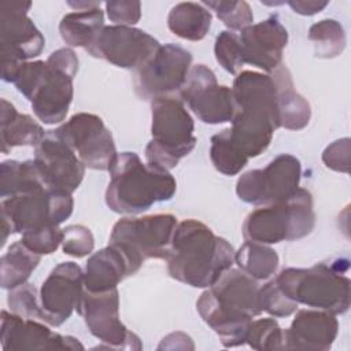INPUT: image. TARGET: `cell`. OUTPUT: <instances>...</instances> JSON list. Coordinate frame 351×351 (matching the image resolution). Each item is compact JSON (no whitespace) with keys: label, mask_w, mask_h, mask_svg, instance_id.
<instances>
[{"label":"cell","mask_w":351,"mask_h":351,"mask_svg":"<svg viewBox=\"0 0 351 351\" xmlns=\"http://www.w3.org/2000/svg\"><path fill=\"white\" fill-rule=\"evenodd\" d=\"M234 114L229 128L233 144L250 159L261 155L280 128L277 86L273 75L241 71L232 86Z\"/></svg>","instance_id":"cell-1"},{"label":"cell","mask_w":351,"mask_h":351,"mask_svg":"<svg viewBox=\"0 0 351 351\" xmlns=\"http://www.w3.org/2000/svg\"><path fill=\"white\" fill-rule=\"evenodd\" d=\"M196 308L223 347L241 346L252 318L262 313L259 285L243 270L230 267L200 295Z\"/></svg>","instance_id":"cell-2"},{"label":"cell","mask_w":351,"mask_h":351,"mask_svg":"<svg viewBox=\"0 0 351 351\" xmlns=\"http://www.w3.org/2000/svg\"><path fill=\"white\" fill-rule=\"evenodd\" d=\"M166 261L174 280L195 288H207L232 267L234 250L203 222L185 219L174 230Z\"/></svg>","instance_id":"cell-3"},{"label":"cell","mask_w":351,"mask_h":351,"mask_svg":"<svg viewBox=\"0 0 351 351\" xmlns=\"http://www.w3.org/2000/svg\"><path fill=\"white\" fill-rule=\"evenodd\" d=\"M78 58L70 48L52 52L48 59L21 64L14 84L30 101L36 117L44 123L62 122L73 100V80Z\"/></svg>","instance_id":"cell-4"},{"label":"cell","mask_w":351,"mask_h":351,"mask_svg":"<svg viewBox=\"0 0 351 351\" xmlns=\"http://www.w3.org/2000/svg\"><path fill=\"white\" fill-rule=\"evenodd\" d=\"M106 204L119 214H138L158 202L170 200L177 189L167 171L141 162L134 152H121L110 169Z\"/></svg>","instance_id":"cell-5"},{"label":"cell","mask_w":351,"mask_h":351,"mask_svg":"<svg viewBox=\"0 0 351 351\" xmlns=\"http://www.w3.org/2000/svg\"><path fill=\"white\" fill-rule=\"evenodd\" d=\"M347 258H336L329 263H317L308 269L288 267L274 278L278 288L298 304L344 314L350 307L351 281Z\"/></svg>","instance_id":"cell-6"},{"label":"cell","mask_w":351,"mask_h":351,"mask_svg":"<svg viewBox=\"0 0 351 351\" xmlns=\"http://www.w3.org/2000/svg\"><path fill=\"white\" fill-rule=\"evenodd\" d=\"M152 140L145 148L147 163L162 170H170L196 145L193 119L182 100L173 96L151 101Z\"/></svg>","instance_id":"cell-7"},{"label":"cell","mask_w":351,"mask_h":351,"mask_svg":"<svg viewBox=\"0 0 351 351\" xmlns=\"http://www.w3.org/2000/svg\"><path fill=\"white\" fill-rule=\"evenodd\" d=\"M314 225L313 196L299 188L287 200L250 213L243 223V236L245 241L276 244L302 239L311 233Z\"/></svg>","instance_id":"cell-8"},{"label":"cell","mask_w":351,"mask_h":351,"mask_svg":"<svg viewBox=\"0 0 351 351\" xmlns=\"http://www.w3.org/2000/svg\"><path fill=\"white\" fill-rule=\"evenodd\" d=\"M177 225L171 214L122 218L112 228L110 244L121 250L134 274L147 259H167Z\"/></svg>","instance_id":"cell-9"},{"label":"cell","mask_w":351,"mask_h":351,"mask_svg":"<svg viewBox=\"0 0 351 351\" xmlns=\"http://www.w3.org/2000/svg\"><path fill=\"white\" fill-rule=\"evenodd\" d=\"M74 200L70 193L40 188L1 202L3 245L12 233H25L45 226H59L73 213Z\"/></svg>","instance_id":"cell-10"},{"label":"cell","mask_w":351,"mask_h":351,"mask_svg":"<svg viewBox=\"0 0 351 351\" xmlns=\"http://www.w3.org/2000/svg\"><path fill=\"white\" fill-rule=\"evenodd\" d=\"M30 1H8L0 5L1 78L12 82L21 64L41 53L45 40L27 11Z\"/></svg>","instance_id":"cell-11"},{"label":"cell","mask_w":351,"mask_h":351,"mask_svg":"<svg viewBox=\"0 0 351 351\" xmlns=\"http://www.w3.org/2000/svg\"><path fill=\"white\" fill-rule=\"evenodd\" d=\"M302 166L289 154H280L265 169L244 173L236 184L237 196L250 204L269 206L287 200L299 189Z\"/></svg>","instance_id":"cell-12"},{"label":"cell","mask_w":351,"mask_h":351,"mask_svg":"<svg viewBox=\"0 0 351 351\" xmlns=\"http://www.w3.org/2000/svg\"><path fill=\"white\" fill-rule=\"evenodd\" d=\"M192 55L185 48L169 43L137 69L134 78L136 93L144 100L167 97L180 92L191 70Z\"/></svg>","instance_id":"cell-13"},{"label":"cell","mask_w":351,"mask_h":351,"mask_svg":"<svg viewBox=\"0 0 351 351\" xmlns=\"http://www.w3.org/2000/svg\"><path fill=\"white\" fill-rule=\"evenodd\" d=\"M77 313L84 318L90 333L104 343V346H99L100 348H143L140 339L121 322L117 288L106 292H89L84 289Z\"/></svg>","instance_id":"cell-14"},{"label":"cell","mask_w":351,"mask_h":351,"mask_svg":"<svg viewBox=\"0 0 351 351\" xmlns=\"http://www.w3.org/2000/svg\"><path fill=\"white\" fill-rule=\"evenodd\" d=\"M55 130L85 167L108 170L117 156L111 132L95 114L78 112Z\"/></svg>","instance_id":"cell-15"},{"label":"cell","mask_w":351,"mask_h":351,"mask_svg":"<svg viewBox=\"0 0 351 351\" xmlns=\"http://www.w3.org/2000/svg\"><path fill=\"white\" fill-rule=\"evenodd\" d=\"M160 47L159 41L133 26H104L86 51L122 69H140Z\"/></svg>","instance_id":"cell-16"},{"label":"cell","mask_w":351,"mask_h":351,"mask_svg":"<svg viewBox=\"0 0 351 351\" xmlns=\"http://www.w3.org/2000/svg\"><path fill=\"white\" fill-rule=\"evenodd\" d=\"M180 96L204 123L218 125L233 118L234 100L232 88L219 85L213 70L204 64L191 67Z\"/></svg>","instance_id":"cell-17"},{"label":"cell","mask_w":351,"mask_h":351,"mask_svg":"<svg viewBox=\"0 0 351 351\" xmlns=\"http://www.w3.org/2000/svg\"><path fill=\"white\" fill-rule=\"evenodd\" d=\"M34 165L45 188L62 193L71 195L85 174L84 163L56 130L45 132L44 138L36 145Z\"/></svg>","instance_id":"cell-18"},{"label":"cell","mask_w":351,"mask_h":351,"mask_svg":"<svg viewBox=\"0 0 351 351\" xmlns=\"http://www.w3.org/2000/svg\"><path fill=\"white\" fill-rule=\"evenodd\" d=\"M84 273L74 262L59 263L40 289L43 321L59 326L67 321L81 300L84 292Z\"/></svg>","instance_id":"cell-19"},{"label":"cell","mask_w":351,"mask_h":351,"mask_svg":"<svg viewBox=\"0 0 351 351\" xmlns=\"http://www.w3.org/2000/svg\"><path fill=\"white\" fill-rule=\"evenodd\" d=\"M1 347L5 351L19 350H84L78 339L52 332L33 318L1 311Z\"/></svg>","instance_id":"cell-20"},{"label":"cell","mask_w":351,"mask_h":351,"mask_svg":"<svg viewBox=\"0 0 351 351\" xmlns=\"http://www.w3.org/2000/svg\"><path fill=\"white\" fill-rule=\"evenodd\" d=\"M244 64L248 63L271 73L282 63V51L288 43V32L277 15L251 25L239 33Z\"/></svg>","instance_id":"cell-21"},{"label":"cell","mask_w":351,"mask_h":351,"mask_svg":"<svg viewBox=\"0 0 351 351\" xmlns=\"http://www.w3.org/2000/svg\"><path fill=\"white\" fill-rule=\"evenodd\" d=\"M339 322L325 310H299L288 329H284L285 350L326 351L337 336Z\"/></svg>","instance_id":"cell-22"},{"label":"cell","mask_w":351,"mask_h":351,"mask_svg":"<svg viewBox=\"0 0 351 351\" xmlns=\"http://www.w3.org/2000/svg\"><path fill=\"white\" fill-rule=\"evenodd\" d=\"M128 276H132L128 259L121 250L108 244L88 259L84 271V288L89 292H106L117 288Z\"/></svg>","instance_id":"cell-23"},{"label":"cell","mask_w":351,"mask_h":351,"mask_svg":"<svg viewBox=\"0 0 351 351\" xmlns=\"http://www.w3.org/2000/svg\"><path fill=\"white\" fill-rule=\"evenodd\" d=\"M277 86L280 128L300 130L310 122L311 108L308 101L295 90L289 70L281 63L270 73Z\"/></svg>","instance_id":"cell-24"},{"label":"cell","mask_w":351,"mask_h":351,"mask_svg":"<svg viewBox=\"0 0 351 351\" xmlns=\"http://www.w3.org/2000/svg\"><path fill=\"white\" fill-rule=\"evenodd\" d=\"M1 151L7 154L14 147L38 145L44 138V129L26 114H19L16 108L1 99Z\"/></svg>","instance_id":"cell-25"},{"label":"cell","mask_w":351,"mask_h":351,"mask_svg":"<svg viewBox=\"0 0 351 351\" xmlns=\"http://www.w3.org/2000/svg\"><path fill=\"white\" fill-rule=\"evenodd\" d=\"M211 18V12L202 3H178L169 12L167 26L181 38L199 41L208 33Z\"/></svg>","instance_id":"cell-26"},{"label":"cell","mask_w":351,"mask_h":351,"mask_svg":"<svg viewBox=\"0 0 351 351\" xmlns=\"http://www.w3.org/2000/svg\"><path fill=\"white\" fill-rule=\"evenodd\" d=\"M103 27L104 15L100 7L66 14L59 23L63 41L71 47H82L85 49L93 43Z\"/></svg>","instance_id":"cell-27"},{"label":"cell","mask_w":351,"mask_h":351,"mask_svg":"<svg viewBox=\"0 0 351 351\" xmlns=\"http://www.w3.org/2000/svg\"><path fill=\"white\" fill-rule=\"evenodd\" d=\"M45 188L34 160H4L0 166V196L3 199Z\"/></svg>","instance_id":"cell-28"},{"label":"cell","mask_w":351,"mask_h":351,"mask_svg":"<svg viewBox=\"0 0 351 351\" xmlns=\"http://www.w3.org/2000/svg\"><path fill=\"white\" fill-rule=\"evenodd\" d=\"M40 259L41 255L29 250L21 240L11 244L0 262L1 287L4 289H14L25 284Z\"/></svg>","instance_id":"cell-29"},{"label":"cell","mask_w":351,"mask_h":351,"mask_svg":"<svg viewBox=\"0 0 351 351\" xmlns=\"http://www.w3.org/2000/svg\"><path fill=\"white\" fill-rule=\"evenodd\" d=\"M234 262L239 269L255 280H267L278 266L277 252L266 244L245 241L236 252Z\"/></svg>","instance_id":"cell-30"},{"label":"cell","mask_w":351,"mask_h":351,"mask_svg":"<svg viewBox=\"0 0 351 351\" xmlns=\"http://www.w3.org/2000/svg\"><path fill=\"white\" fill-rule=\"evenodd\" d=\"M210 158L214 167L225 176L237 174L248 162V158L233 144L229 128L211 137Z\"/></svg>","instance_id":"cell-31"},{"label":"cell","mask_w":351,"mask_h":351,"mask_svg":"<svg viewBox=\"0 0 351 351\" xmlns=\"http://www.w3.org/2000/svg\"><path fill=\"white\" fill-rule=\"evenodd\" d=\"M308 38L314 43L317 58H336L346 47V33L343 26L335 19H322L308 30Z\"/></svg>","instance_id":"cell-32"},{"label":"cell","mask_w":351,"mask_h":351,"mask_svg":"<svg viewBox=\"0 0 351 351\" xmlns=\"http://www.w3.org/2000/svg\"><path fill=\"white\" fill-rule=\"evenodd\" d=\"M245 343L254 350H285L284 329L274 318L252 321L245 335Z\"/></svg>","instance_id":"cell-33"},{"label":"cell","mask_w":351,"mask_h":351,"mask_svg":"<svg viewBox=\"0 0 351 351\" xmlns=\"http://www.w3.org/2000/svg\"><path fill=\"white\" fill-rule=\"evenodd\" d=\"M204 7L211 8L217 16L233 32H241L252 25L254 15L245 1H203Z\"/></svg>","instance_id":"cell-34"},{"label":"cell","mask_w":351,"mask_h":351,"mask_svg":"<svg viewBox=\"0 0 351 351\" xmlns=\"http://www.w3.org/2000/svg\"><path fill=\"white\" fill-rule=\"evenodd\" d=\"M215 59L230 74H237L244 66L239 34L234 32H221L215 40Z\"/></svg>","instance_id":"cell-35"},{"label":"cell","mask_w":351,"mask_h":351,"mask_svg":"<svg viewBox=\"0 0 351 351\" xmlns=\"http://www.w3.org/2000/svg\"><path fill=\"white\" fill-rule=\"evenodd\" d=\"M8 306L14 314L43 321L40 295H37L34 285L29 282L11 289L8 295Z\"/></svg>","instance_id":"cell-36"},{"label":"cell","mask_w":351,"mask_h":351,"mask_svg":"<svg viewBox=\"0 0 351 351\" xmlns=\"http://www.w3.org/2000/svg\"><path fill=\"white\" fill-rule=\"evenodd\" d=\"M259 300L262 311L273 317H288L298 310V303L291 300L274 280L259 288Z\"/></svg>","instance_id":"cell-37"},{"label":"cell","mask_w":351,"mask_h":351,"mask_svg":"<svg viewBox=\"0 0 351 351\" xmlns=\"http://www.w3.org/2000/svg\"><path fill=\"white\" fill-rule=\"evenodd\" d=\"M62 239L63 229H59V226H45L22 233L21 241L33 252L38 255H48L58 250L62 244Z\"/></svg>","instance_id":"cell-38"},{"label":"cell","mask_w":351,"mask_h":351,"mask_svg":"<svg viewBox=\"0 0 351 351\" xmlns=\"http://www.w3.org/2000/svg\"><path fill=\"white\" fill-rule=\"evenodd\" d=\"M95 240L92 232L84 225H69L63 229L62 250L66 255L82 258L93 251Z\"/></svg>","instance_id":"cell-39"},{"label":"cell","mask_w":351,"mask_h":351,"mask_svg":"<svg viewBox=\"0 0 351 351\" xmlns=\"http://www.w3.org/2000/svg\"><path fill=\"white\" fill-rule=\"evenodd\" d=\"M107 16L115 25L132 26L140 21L141 4L140 1L111 0L106 3Z\"/></svg>","instance_id":"cell-40"},{"label":"cell","mask_w":351,"mask_h":351,"mask_svg":"<svg viewBox=\"0 0 351 351\" xmlns=\"http://www.w3.org/2000/svg\"><path fill=\"white\" fill-rule=\"evenodd\" d=\"M350 138H340L333 141L330 145L325 148L322 152V162L325 163L326 167L335 170V171H341V173H348L350 170Z\"/></svg>","instance_id":"cell-41"},{"label":"cell","mask_w":351,"mask_h":351,"mask_svg":"<svg viewBox=\"0 0 351 351\" xmlns=\"http://www.w3.org/2000/svg\"><path fill=\"white\" fill-rule=\"evenodd\" d=\"M288 5L298 14L300 15H314L319 11H322L326 5L328 1H317V0H293L288 1Z\"/></svg>","instance_id":"cell-42"}]
</instances>
